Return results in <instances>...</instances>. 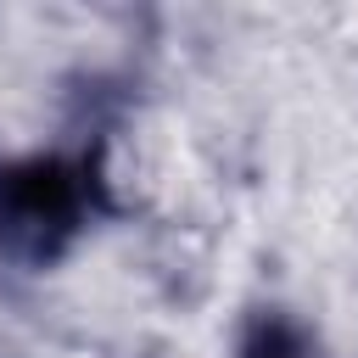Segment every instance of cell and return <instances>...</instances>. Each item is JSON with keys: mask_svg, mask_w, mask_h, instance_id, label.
Returning <instances> with one entry per match:
<instances>
[{"mask_svg": "<svg viewBox=\"0 0 358 358\" xmlns=\"http://www.w3.org/2000/svg\"><path fill=\"white\" fill-rule=\"evenodd\" d=\"M241 358H302V341L280 324V319H268V324H257L252 330V341H246V352Z\"/></svg>", "mask_w": 358, "mask_h": 358, "instance_id": "2", "label": "cell"}, {"mask_svg": "<svg viewBox=\"0 0 358 358\" xmlns=\"http://www.w3.org/2000/svg\"><path fill=\"white\" fill-rule=\"evenodd\" d=\"M84 213V185L67 162L34 157L0 173V252L17 263H50Z\"/></svg>", "mask_w": 358, "mask_h": 358, "instance_id": "1", "label": "cell"}]
</instances>
